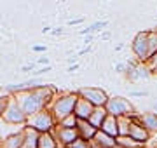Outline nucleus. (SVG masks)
I'll use <instances>...</instances> for the list:
<instances>
[{
	"label": "nucleus",
	"mask_w": 157,
	"mask_h": 148,
	"mask_svg": "<svg viewBox=\"0 0 157 148\" xmlns=\"http://www.w3.org/2000/svg\"><path fill=\"white\" fill-rule=\"evenodd\" d=\"M77 99H78V94L77 91L75 92H59L54 101L51 103V113L54 115L56 122L59 124L61 120H65L67 117L73 115V110H75V105H77Z\"/></svg>",
	"instance_id": "obj_1"
},
{
	"label": "nucleus",
	"mask_w": 157,
	"mask_h": 148,
	"mask_svg": "<svg viewBox=\"0 0 157 148\" xmlns=\"http://www.w3.org/2000/svg\"><path fill=\"white\" fill-rule=\"evenodd\" d=\"M14 99L17 101V105L21 106V110L25 112V115L28 119L47 108V105L39 98L35 89L33 91H25V92H19V94H14Z\"/></svg>",
	"instance_id": "obj_2"
},
{
	"label": "nucleus",
	"mask_w": 157,
	"mask_h": 148,
	"mask_svg": "<svg viewBox=\"0 0 157 148\" xmlns=\"http://www.w3.org/2000/svg\"><path fill=\"white\" fill-rule=\"evenodd\" d=\"M105 110L110 117H115V119H122V117H133L136 115V110L133 106V103L129 101L128 98L122 96H113L110 98L105 105Z\"/></svg>",
	"instance_id": "obj_3"
},
{
	"label": "nucleus",
	"mask_w": 157,
	"mask_h": 148,
	"mask_svg": "<svg viewBox=\"0 0 157 148\" xmlns=\"http://www.w3.org/2000/svg\"><path fill=\"white\" fill-rule=\"evenodd\" d=\"M26 125L32 127V129H35L39 134H45V132L54 131V127L58 125V122H56V119H54V115L51 113V110L45 108V110H42V112H39L37 115L30 117Z\"/></svg>",
	"instance_id": "obj_4"
},
{
	"label": "nucleus",
	"mask_w": 157,
	"mask_h": 148,
	"mask_svg": "<svg viewBox=\"0 0 157 148\" xmlns=\"http://www.w3.org/2000/svg\"><path fill=\"white\" fill-rule=\"evenodd\" d=\"M2 119H4L6 124L21 125V127H25L26 122H28V117L25 115V112H23L21 106L17 105L14 96H11V99H9V105H7V108H6V112H4V115H2Z\"/></svg>",
	"instance_id": "obj_5"
},
{
	"label": "nucleus",
	"mask_w": 157,
	"mask_h": 148,
	"mask_svg": "<svg viewBox=\"0 0 157 148\" xmlns=\"http://www.w3.org/2000/svg\"><path fill=\"white\" fill-rule=\"evenodd\" d=\"M77 94L87 103H91L94 108H105L107 101L110 99V96L100 87H82L77 91Z\"/></svg>",
	"instance_id": "obj_6"
},
{
	"label": "nucleus",
	"mask_w": 157,
	"mask_h": 148,
	"mask_svg": "<svg viewBox=\"0 0 157 148\" xmlns=\"http://www.w3.org/2000/svg\"><path fill=\"white\" fill-rule=\"evenodd\" d=\"M133 54H135L138 63H148L150 54H148V31H140L136 33V37L133 39L131 44Z\"/></svg>",
	"instance_id": "obj_7"
},
{
	"label": "nucleus",
	"mask_w": 157,
	"mask_h": 148,
	"mask_svg": "<svg viewBox=\"0 0 157 148\" xmlns=\"http://www.w3.org/2000/svg\"><path fill=\"white\" fill-rule=\"evenodd\" d=\"M128 136L131 138V139H135L136 143H140L141 146H145L147 143L150 141L152 134L147 131L143 125H141V122H140V113H136V115H133V117H131V124H129Z\"/></svg>",
	"instance_id": "obj_8"
},
{
	"label": "nucleus",
	"mask_w": 157,
	"mask_h": 148,
	"mask_svg": "<svg viewBox=\"0 0 157 148\" xmlns=\"http://www.w3.org/2000/svg\"><path fill=\"white\" fill-rule=\"evenodd\" d=\"M126 79L131 80V82H136V80H147L150 79L152 70L148 68L147 63H138L135 61H128V70H126Z\"/></svg>",
	"instance_id": "obj_9"
},
{
	"label": "nucleus",
	"mask_w": 157,
	"mask_h": 148,
	"mask_svg": "<svg viewBox=\"0 0 157 148\" xmlns=\"http://www.w3.org/2000/svg\"><path fill=\"white\" fill-rule=\"evenodd\" d=\"M52 136L56 138L58 145H59L61 148H68L78 138V132H77V129H67V127L56 125L54 131H52Z\"/></svg>",
	"instance_id": "obj_10"
},
{
	"label": "nucleus",
	"mask_w": 157,
	"mask_h": 148,
	"mask_svg": "<svg viewBox=\"0 0 157 148\" xmlns=\"http://www.w3.org/2000/svg\"><path fill=\"white\" fill-rule=\"evenodd\" d=\"M93 112H94V106L78 96L77 105H75V110H73V115H75L78 120H89V117H91Z\"/></svg>",
	"instance_id": "obj_11"
},
{
	"label": "nucleus",
	"mask_w": 157,
	"mask_h": 148,
	"mask_svg": "<svg viewBox=\"0 0 157 148\" xmlns=\"http://www.w3.org/2000/svg\"><path fill=\"white\" fill-rule=\"evenodd\" d=\"M0 148H25V136H23V129L17 132H12L7 138L2 139Z\"/></svg>",
	"instance_id": "obj_12"
},
{
	"label": "nucleus",
	"mask_w": 157,
	"mask_h": 148,
	"mask_svg": "<svg viewBox=\"0 0 157 148\" xmlns=\"http://www.w3.org/2000/svg\"><path fill=\"white\" fill-rule=\"evenodd\" d=\"M77 132H78V138H82L86 141H93L94 136H96V132H98V129H94L87 120H78L77 122Z\"/></svg>",
	"instance_id": "obj_13"
},
{
	"label": "nucleus",
	"mask_w": 157,
	"mask_h": 148,
	"mask_svg": "<svg viewBox=\"0 0 157 148\" xmlns=\"http://www.w3.org/2000/svg\"><path fill=\"white\" fill-rule=\"evenodd\" d=\"M115 138H112V136H108V134H105V132H101V131H98L96 132V136H94V139L91 141V146L93 148H113L115 146Z\"/></svg>",
	"instance_id": "obj_14"
},
{
	"label": "nucleus",
	"mask_w": 157,
	"mask_h": 148,
	"mask_svg": "<svg viewBox=\"0 0 157 148\" xmlns=\"http://www.w3.org/2000/svg\"><path fill=\"white\" fill-rule=\"evenodd\" d=\"M140 122L150 134H157V113L154 112L140 113Z\"/></svg>",
	"instance_id": "obj_15"
},
{
	"label": "nucleus",
	"mask_w": 157,
	"mask_h": 148,
	"mask_svg": "<svg viewBox=\"0 0 157 148\" xmlns=\"http://www.w3.org/2000/svg\"><path fill=\"white\" fill-rule=\"evenodd\" d=\"M23 136H25V148H37L40 134L35 131V129L25 125V127H23Z\"/></svg>",
	"instance_id": "obj_16"
},
{
	"label": "nucleus",
	"mask_w": 157,
	"mask_h": 148,
	"mask_svg": "<svg viewBox=\"0 0 157 148\" xmlns=\"http://www.w3.org/2000/svg\"><path fill=\"white\" fill-rule=\"evenodd\" d=\"M100 131L117 139V138H119V125H117V119H115V117H110V115H108L107 119H105V122H103V125H101V129H100Z\"/></svg>",
	"instance_id": "obj_17"
},
{
	"label": "nucleus",
	"mask_w": 157,
	"mask_h": 148,
	"mask_svg": "<svg viewBox=\"0 0 157 148\" xmlns=\"http://www.w3.org/2000/svg\"><path fill=\"white\" fill-rule=\"evenodd\" d=\"M107 117H108V113H107V110H105V108H94V112L91 113V117H89V120H87V122H89L94 129H98V131H100Z\"/></svg>",
	"instance_id": "obj_18"
},
{
	"label": "nucleus",
	"mask_w": 157,
	"mask_h": 148,
	"mask_svg": "<svg viewBox=\"0 0 157 148\" xmlns=\"http://www.w3.org/2000/svg\"><path fill=\"white\" fill-rule=\"evenodd\" d=\"M37 148H61V146L58 145L56 138L52 136V132H45V134H40Z\"/></svg>",
	"instance_id": "obj_19"
},
{
	"label": "nucleus",
	"mask_w": 157,
	"mask_h": 148,
	"mask_svg": "<svg viewBox=\"0 0 157 148\" xmlns=\"http://www.w3.org/2000/svg\"><path fill=\"white\" fill-rule=\"evenodd\" d=\"M107 26H108V21H96V23L89 24L86 30H82L80 33H82V35H94L96 31H103Z\"/></svg>",
	"instance_id": "obj_20"
},
{
	"label": "nucleus",
	"mask_w": 157,
	"mask_h": 148,
	"mask_svg": "<svg viewBox=\"0 0 157 148\" xmlns=\"http://www.w3.org/2000/svg\"><path fill=\"white\" fill-rule=\"evenodd\" d=\"M115 141H117V145H121L124 148H143L140 143H136L135 139H131L129 136H119Z\"/></svg>",
	"instance_id": "obj_21"
},
{
	"label": "nucleus",
	"mask_w": 157,
	"mask_h": 148,
	"mask_svg": "<svg viewBox=\"0 0 157 148\" xmlns=\"http://www.w3.org/2000/svg\"><path fill=\"white\" fill-rule=\"evenodd\" d=\"M129 124H131V117H122V119H117L119 136H128V132H129Z\"/></svg>",
	"instance_id": "obj_22"
},
{
	"label": "nucleus",
	"mask_w": 157,
	"mask_h": 148,
	"mask_svg": "<svg viewBox=\"0 0 157 148\" xmlns=\"http://www.w3.org/2000/svg\"><path fill=\"white\" fill-rule=\"evenodd\" d=\"M157 52V33L154 30H148V54L150 57Z\"/></svg>",
	"instance_id": "obj_23"
},
{
	"label": "nucleus",
	"mask_w": 157,
	"mask_h": 148,
	"mask_svg": "<svg viewBox=\"0 0 157 148\" xmlns=\"http://www.w3.org/2000/svg\"><path fill=\"white\" fill-rule=\"evenodd\" d=\"M77 122H78V119L75 117V115H70V117H67L65 120H61L59 122V127H67V129H77Z\"/></svg>",
	"instance_id": "obj_24"
},
{
	"label": "nucleus",
	"mask_w": 157,
	"mask_h": 148,
	"mask_svg": "<svg viewBox=\"0 0 157 148\" xmlns=\"http://www.w3.org/2000/svg\"><path fill=\"white\" fill-rule=\"evenodd\" d=\"M68 148H93V146H91V141H86L82 138H77Z\"/></svg>",
	"instance_id": "obj_25"
},
{
	"label": "nucleus",
	"mask_w": 157,
	"mask_h": 148,
	"mask_svg": "<svg viewBox=\"0 0 157 148\" xmlns=\"http://www.w3.org/2000/svg\"><path fill=\"white\" fill-rule=\"evenodd\" d=\"M9 99H11V94H4V96H0V119H2V115L6 112L7 105H9Z\"/></svg>",
	"instance_id": "obj_26"
},
{
	"label": "nucleus",
	"mask_w": 157,
	"mask_h": 148,
	"mask_svg": "<svg viewBox=\"0 0 157 148\" xmlns=\"http://www.w3.org/2000/svg\"><path fill=\"white\" fill-rule=\"evenodd\" d=\"M126 70H128V63H117L115 65V72L117 73H126Z\"/></svg>",
	"instance_id": "obj_27"
},
{
	"label": "nucleus",
	"mask_w": 157,
	"mask_h": 148,
	"mask_svg": "<svg viewBox=\"0 0 157 148\" xmlns=\"http://www.w3.org/2000/svg\"><path fill=\"white\" fill-rule=\"evenodd\" d=\"M129 96L131 98H145V96H148V92L147 91H131Z\"/></svg>",
	"instance_id": "obj_28"
},
{
	"label": "nucleus",
	"mask_w": 157,
	"mask_h": 148,
	"mask_svg": "<svg viewBox=\"0 0 157 148\" xmlns=\"http://www.w3.org/2000/svg\"><path fill=\"white\" fill-rule=\"evenodd\" d=\"M147 65H148V68H150V70L157 68V52L150 57V59H148V63H147Z\"/></svg>",
	"instance_id": "obj_29"
},
{
	"label": "nucleus",
	"mask_w": 157,
	"mask_h": 148,
	"mask_svg": "<svg viewBox=\"0 0 157 148\" xmlns=\"http://www.w3.org/2000/svg\"><path fill=\"white\" fill-rule=\"evenodd\" d=\"M32 51H35V52H45V51H47V47H45V46H33V47H32Z\"/></svg>",
	"instance_id": "obj_30"
},
{
	"label": "nucleus",
	"mask_w": 157,
	"mask_h": 148,
	"mask_svg": "<svg viewBox=\"0 0 157 148\" xmlns=\"http://www.w3.org/2000/svg\"><path fill=\"white\" fill-rule=\"evenodd\" d=\"M82 21H84V17H77V19H70V21H68V24H80L82 23Z\"/></svg>",
	"instance_id": "obj_31"
},
{
	"label": "nucleus",
	"mask_w": 157,
	"mask_h": 148,
	"mask_svg": "<svg viewBox=\"0 0 157 148\" xmlns=\"http://www.w3.org/2000/svg\"><path fill=\"white\" fill-rule=\"evenodd\" d=\"M21 72H32V73H33V65H25L21 68Z\"/></svg>",
	"instance_id": "obj_32"
},
{
	"label": "nucleus",
	"mask_w": 157,
	"mask_h": 148,
	"mask_svg": "<svg viewBox=\"0 0 157 148\" xmlns=\"http://www.w3.org/2000/svg\"><path fill=\"white\" fill-rule=\"evenodd\" d=\"M39 65H49V57H39Z\"/></svg>",
	"instance_id": "obj_33"
},
{
	"label": "nucleus",
	"mask_w": 157,
	"mask_h": 148,
	"mask_svg": "<svg viewBox=\"0 0 157 148\" xmlns=\"http://www.w3.org/2000/svg\"><path fill=\"white\" fill-rule=\"evenodd\" d=\"M63 31H65V28H56V30H52L51 33H52V35H54V37H56V35H61Z\"/></svg>",
	"instance_id": "obj_34"
},
{
	"label": "nucleus",
	"mask_w": 157,
	"mask_h": 148,
	"mask_svg": "<svg viewBox=\"0 0 157 148\" xmlns=\"http://www.w3.org/2000/svg\"><path fill=\"white\" fill-rule=\"evenodd\" d=\"M93 39H94L93 35H86V40H84V44H91V42H93Z\"/></svg>",
	"instance_id": "obj_35"
},
{
	"label": "nucleus",
	"mask_w": 157,
	"mask_h": 148,
	"mask_svg": "<svg viewBox=\"0 0 157 148\" xmlns=\"http://www.w3.org/2000/svg\"><path fill=\"white\" fill-rule=\"evenodd\" d=\"M101 39L108 40V39H110V31H103V33H101Z\"/></svg>",
	"instance_id": "obj_36"
},
{
	"label": "nucleus",
	"mask_w": 157,
	"mask_h": 148,
	"mask_svg": "<svg viewBox=\"0 0 157 148\" xmlns=\"http://www.w3.org/2000/svg\"><path fill=\"white\" fill-rule=\"evenodd\" d=\"M75 70H78V65H77V63H75V65H70V68H68V72H72V73H73Z\"/></svg>",
	"instance_id": "obj_37"
},
{
	"label": "nucleus",
	"mask_w": 157,
	"mask_h": 148,
	"mask_svg": "<svg viewBox=\"0 0 157 148\" xmlns=\"http://www.w3.org/2000/svg\"><path fill=\"white\" fill-rule=\"evenodd\" d=\"M42 33H51V26H44V30H42Z\"/></svg>",
	"instance_id": "obj_38"
},
{
	"label": "nucleus",
	"mask_w": 157,
	"mask_h": 148,
	"mask_svg": "<svg viewBox=\"0 0 157 148\" xmlns=\"http://www.w3.org/2000/svg\"><path fill=\"white\" fill-rule=\"evenodd\" d=\"M152 112H154V113H157V103H154V105H152Z\"/></svg>",
	"instance_id": "obj_39"
},
{
	"label": "nucleus",
	"mask_w": 157,
	"mask_h": 148,
	"mask_svg": "<svg viewBox=\"0 0 157 148\" xmlns=\"http://www.w3.org/2000/svg\"><path fill=\"white\" fill-rule=\"evenodd\" d=\"M113 148H124V146H121V145H117V143H115V146Z\"/></svg>",
	"instance_id": "obj_40"
},
{
	"label": "nucleus",
	"mask_w": 157,
	"mask_h": 148,
	"mask_svg": "<svg viewBox=\"0 0 157 148\" xmlns=\"http://www.w3.org/2000/svg\"><path fill=\"white\" fill-rule=\"evenodd\" d=\"M152 73H157V68H154V70H152Z\"/></svg>",
	"instance_id": "obj_41"
},
{
	"label": "nucleus",
	"mask_w": 157,
	"mask_h": 148,
	"mask_svg": "<svg viewBox=\"0 0 157 148\" xmlns=\"http://www.w3.org/2000/svg\"><path fill=\"white\" fill-rule=\"evenodd\" d=\"M154 31H155V33H157V24H155V28H154Z\"/></svg>",
	"instance_id": "obj_42"
},
{
	"label": "nucleus",
	"mask_w": 157,
	"mask_h": 148,
	"mask_svg": "<svg viewBox=\"0 0 157 148\" xmlns=\"http://www.w3.org/2000/svg\"><path fill=\"white\" fill-rule=\"evenodd\" d=\"M155 148H157V146H155Z\"/></svg>",
	"instance_id": "obj_43"
}]
</instances>
